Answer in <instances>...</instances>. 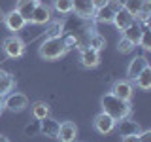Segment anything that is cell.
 Returning <instances> with one entry per match:
<instances>
[{
    "mask_svg": "<svg viewBox=\"0 0 151 142\" xmlns=\"http://www.w3.org/2000/svg\"><path fill=\"white\" fill-rule=\"evenodd\" d=\"M100 104H102V112L108 114L110 117H113L115 121L125 120V117H130V114H132L130 102L121 101L119 97H115V95H111V93L104 95V97L100 99Z\"/></svg>",
    "mask_w": 151,
    "mask_h": 142,
    "instance_id": "1",
    "label": "cell"
},
{
    "mask_svg": "<svg viewBox=\"0 0 151 142\" xmlns=\"http://www.w3.org/2000/svg\"><path fill=\"white\" fill-rule=\"evenodd\" d=\"M38 53H40V57L45 59V61H57V59H60V57H64L68 53V47H66L63 36L45 38V40L42 42Z\"/></svg>",
    "mask_w": 151,
    "mask_h": 142,
    "instance_id": "2",
    "label": "cell"
},
{
    "mask_svg": "<svg viewBox=\"0 0 151 142\" xmlns=\"http://www.w3.org/2000/svg\"><path fill=\"white\" fill-rule=\"evenodd\" d=\"M2 49L6 53V57H9V59H19V57L25 55V42L17 34H12L2 42Z\"/></svg>",
    "mask_w": 151,
    "mask_h": 142,
    "instance_id": "3",
    "label": "cell"
},
{
    "mask_svg": "<svg viewBox=\"0 0 151 142\" xmlns=\"http://www.w3.org/2000/svg\"><path fill=\"white\" fill-rule=\"evenodd\" d=\"M2 108H6L9 112H23L28 108V97L23 93H9L4 97Z\"/></svg>",
    "mask_w": 151,
    "mask_h": 142,
    "instance_id": "4",
    "label": "cell"
},
{
    "mask_svg": "<svg viewBox=\"0 0 151 142\" xmlns=\"http://www.w3.org/2000/svg\"><path fill=\"white\" fill-rule=\"evenodd\" d=\"M110 93L115 95V97H119L121 101L130 102L132 95H134V87H132V83L127 82V80H117V82L111 85V91Z\"/></svg>",
    "mask_w": 151,
    "mask_h": 142,
    "instance_id": "5",
    "label": "cell"
},
{
    "mask_svg": "<svg viewBox=\"0 0 151 142\" xmlns=\"http://www.w3.org/2000/svg\"><path fill=\"white\" fill-rule=\"evenodd\" d=\"M4 25L8 27V30H12L13 34H17L19 30H23V28H25L27 19L23 17L17 9H12V12L6 13V17H4Z\"/></svg>",
    "mask_w": 151,
    "mask_h": 142,
    "instance_id": "6",
    "label": "cell"
},
{
    "mask_svg": "<svg viewBox=\"0 0 151 142\" xmlns=\"http://www.w3.org/2000/svg\"><path fill=\"white\" fill-rule=\"evenodd\" d=\"M115 120L113 117H110L108 114H104L100 112L98 116H94V120H93V127L96 129L100 135H108V133H111L113 129H115Z\"/></svg>",
    "mask_w": 151,
    "mask_h": 142,
    "instance_id": "7",
    "label": "cell"
},
{
    "mask_svg": "<svg viewBox=\"0 0 151 142\" xmlns=\"http://www.w3.org/2000/svg\"><path fill=\"white\" fill-rule=\"evenodd\" d=\"M115 129L119 131L121 136H138L142 127L138 125V121L130 120V117H125V120H119L115 123Z\"/></svg>",
    "mask_w": 151,
    "mask_h": 142,
    "instance_id": "8",
    "label": "cell"
},
{
    "mask_svg": "<svg viewBox=\"0 0 151 142\" xmlns=\"http://www.w3.org/2000/svg\"><path fill=\"white\" fill-rule=\"evenodd\" d=\"M79 63L85 68H94L100 63V51L93 49V47H81V53H79Z\"/></svg>",
    "mask_w": 151,
    "mask_h": 142,
    "instance_id": "9",
    "label": "cell"
},
{
    "mask_svg": "<svg viewBox=\"0 0 151 142\" xmlns=\"http://www.w3.org/2000/svg\"><path fill=\"white\" fill-rule=\"evenodd\" d=\"M30 21L34 23V25H45V23H49L51 21V8L44 2H36Z\"/></svg>",
    "mask_w": 151,
    "mask_h": 142,
    "instance_id": "10",
    "label": "cell"
},
{
    "mask_svg": "<svg viewBox=\"0 0 151 142\" xmlns=\"http://www.w3.org/2000/svg\"><path fill=\"white\" fill-rule=\"evenodd\" d=\"M78 136V125L74 121H63L59 125V133H57V138L60 142H74Z\"/></svg>",
    "mask_w": 151,
    "mask_h": 142,
    "instance_id": "11",
    "label": "cell"
},
{
    "mask_svg": "<svg viewBox=\"0 0 151 142\" xmlns=\"http://www.w3.org/2000/svg\"><path fill=\"white\" fill-rule=\"evenodd\" d=\"M136 19H134V15H130L129 12H127L125 8H115V13H113V25H115L119 30H125V28H129L132 23H134Z\"/></svg>",
    "mask_w": 151,
    "mask_h": 142,
    "instance_id": "12",
    "label": "cell"
},
{
    "mask_svg": "<svg viewBox=\"0 0 151 142\" xmlns=\"http://www.w3.org/2000/svg\"><path fill=\"white\" fill-rule=\"evenodd\" d=\"M72 12H76V15L81 19H91L94 13L93 0H72Z\"/></svg>",
    "mask_w": 151,
    "mask_h": 142,
    "instance_id": "13",
    "label": "cell"
},
{
    "mask_svg": "<svg viewBox=\"0 0 151 142\" xmlns=\"http://www.w3.org/2000/svg\"><path fill=\"white\" fill-rule=\"evenodd\" d=\"M147 66H149V63H147V59H145V57H142V55L140 57H134V59L129 63V68H127V76H129V80L134 82V80L140 76L142 70H145Z\"/></svg>",
    "mask_w": 151,
    "mask_h": 142,
    "instance_id": "14",
    "label": "cell"
},
{
    "mask_svg": "<svg viewBox=\"0 0 151 142\" xmlns=\"http://www.w3.org/2000/svg\"><path fill=\"white\" fill-rule=\"evenodd\" d=\"M59 125L60 123L53 120V117H44V120H40V133L44 136H51V138H57V133H59Z\"/></svg>",
    "mask_w": 151,
    "mask_h": 142,
    "instance_id": "15",
    "label": "cell"
},
{
    "mask_svg": "<svg viewBox=\"0 0 151 142\" xmlns=\"http://www.w3.org/2000/svg\"><path fill=\"white\" fill-rule=\"evenodd\" d=\"M15 89V78L9 72L0 68V97H6Z\"/></svg>",
    "mask_w": 151,
    "mask_h": 142,
    "instance_id": "16",
    "label": "cell"
},
{
    "mask_svg": "<svg viewBox=\"0 0 151 142\" xmlns=\"http://www.w3.org/2000/svg\"><path fill=\"white\" fill-rule=\"evenodd\" d=\"M113 13H115V8H113L111 4H106V6L94 9L93 19L96 23H111L113 21Z\"/></svg>",
    "mask_w": 151,
    "mask_h": 142,
    "instance_id": "17",
    "label": "cell"
},
{
    "mask_svg": "<svg viewBox=\"0 0 151 142\" xmlns=\"http://www.w3.org/2000/svg\"><path fill=\"white\" fill-rule=\"evenodd\" d=\"M142 30H144V27L138 25V23L134 21L129 28L123 30V38H127L132 46H138V42H140V38H142Z\"/></svg>",
    "mask_w": 151,
    "mask_h": 142,
    "instance_id": "18",
    "label": "cell"
},
{
    "mask_svg": "<svg viewBox=\"0 0 151 142\" xmlns=\"http://www.w3.org/2000/svg\"><path fill=\"white\" fill-rule=\"evenodd\" d=\"M30 112H32V117L40 121V120H44V117L49 116V104L38 101V102H34V104L30 106Z\"/></svg>",
    "mask_w": 151,
    "mask_h": 142,
    "instance_id": "19",
    "label": "cell"
},
{
    "mask_svg": "<svg viewBox=\"0 0 151 142\" xmlns=\"http://www.w3.org/2000/svg\"><path fill=\"white\" fill-rule=\"evenodd\" d=\"M134 83H136V87L142 89V91H149L151 89V68L149 66L145 70H142L140 76L134 80Z\"/></svg>",
    "mask_w": 151,
    "mask_h": 142,
    "instance_id": "20",
    "label": "cell"
},
{
    "mask_svg": "<svg viewBox=\"0 0 151 142\" xmlns=\"http://www.w3.org/2000/svg\"><path fill=\"white\" fill-rule=\"evenodd\" d=\"M34 6H36V2H32V0H19L15 9L27 19V23H28V21H30V17H32V12H34Z\"/></svg>",
    "mask_w": 151,
    "mask_h": 142,
    "instance_id": "21",
    "label": "cell"
},
{
    "mask_svg": "<svg viewBox=\"0 0 151 142\" xmlns=\"http://www.w3.org/2000/svg\"><path fill=\"white\" fill-rule=\"evenodd\" d=\"M144 2H145V0H127V2H125V6H123V8H125L127 12L130 13V15H134V19H136V15L140 13L142 6H144Z\"/></svg>",
    "mask_w": 151,
    "mask_h": 142,
    "instance_id": "22",
    "label": "cell"
},
{
    "mask_svg": "<svg viewBox=\"0 0 151 142\" xmlns=\"http://www.w3.org/2000/svg\"><path fill=\"white\" fill-rule=\"evenodd\" d=\"M53 8L63 15L72 13V0H53Z\"/></svg>",
    "mask_w": 151,
    "mask_h": 142,
    "instance_id": "23",
    "label": "cell"
},
{
    "mask_svg": "<svg viewBox=\"0 0 151 142\" xmlns=\"http://www.w3.org/2000/svg\"><path fill=\"white\" fill-rule=\"evenodd\" d=\"M104 46H106V38H104V36H100V34H91V36H89V47L100 51Z\"/></svg>",
    "mask_w": 151,
    "mask_h": 142,
    "instance_id": "24",
    "label": "cell"
},
{
    "mask_svg": "<svg viewBox=\"0 0 151 142\" xmlns=\"http://www.w3.org/2000/svg\"><path fill=\"white\" fill-rule=\"evenodd\" d=\"M138 46H142V47H144L145 51H149V49H151V40H149V28H147V27H144V30H142V38H140Z\"/></svg>",
    "mask_w": 151,
    "mask_h": 142,
    "instance_id": "25",
    "label": "cell"
},
{
    "mask_svg": "<svg viewBox=\"0 0 151 142\" xmlns=\"http://www.w3.org/2000/svg\"><path fill=\"white\" fill-rule=\"evenodd\" d=\"M55 36H63V23L60 21L53 23L49 27V30H47V38H55Z\"/></svg>",
    "mask_w": 151,
    "mask_h": 142,
    "instance_id": "26",
    "label": "cell"
},
{
    "mask_svg": "<svg viewBox=\"0 0 151 142\" xmlns=\"http://www.w3.org/2000/svg\"><path fill=\"white\" fill-rule=\"evenodd\" d=\"M117 49H119L121 53H130V51L134 49V46H132L130 42L127 40V38H123V36H121V40L117 42Z\"/></svg>",
    "mask_w": 151,
    "mask_h": 142,
    "instance_id": "27",
    "label": "cell"
},
{
    "mask_svg": "<svg viewBox=\"0 0 151 142\" xmlns=\"http://www.w3.org/2000/svg\"><path fill=\"white\" fill-rule=\"evenodd\" d=\"M138 142H151V131H140L138 133Z\"/></svg>",
    "mask_w": 151,
    "mask_h": 142,
    "instance_id": "28",
    "label": "cell"
},
{
    "mask_svg": "<svg viewBox=\"0 0 151 142\" xmlns=\"http://www.w3.org/2000/svg\"><path fill=\"white\" fill-rule=\"evenodd\" d=\"M25 133H27V135H36V133H40V121H36V125L25 127Z\"/></svg>",
    "mask_w": 151,
    "mask_h": 142,
    "instance_id": "29",
    "label": "cell"
},
{
    "mask_svg": "<svg viewBox=\"0 0 151 142\" xmlns=\"http://www.w3.org/2000/svg\"><path fill=\"white\" fill-rule=\"evenodd\" d=\"M106 4H110V0H93L94 9H96V8H102V6H106Z\"/></svg>",
    "mask_w": 151,
    "mask_h": 142,
    "instance_id": "30",
    "label": "cell"
},
{
    "mask_svg": "<svg viewBox=\"0 0 151 142\" xmlns=\"http://www.w3.org/2000/svg\"><path fill=\"white\" fill-rule=\"evenodd\" d=\"M125 2L127 0H110V4H115L117 8H121V6H125Z\"/></svg>",
    "mask_w": 151,
    "mask_h": 142,
    "instance_id": "31",
    "label": "cell"
},
{
    "mask_svg": "<svg viewBox=\"0 0 151 142\" xmlns=\"http://www.w3.org/2000/svg\"><path fill=\"white\" fill-rule=\"evenodd\" d=\"M123 142H138V136H123Z\"/></svg>",
    "mask_w": 151,
    "mask_h": 142,
    "instance_id": "32",
    "label": "cell"
},
{
    "mask_svg": "<svg viewBox=\"0 0 151 142\" xmlns=\"http://www.w3.org/2000/svg\"><path fill=\"white\" fill-rule=\"evenodd\" d=\"M0 142H9V140L6 138V136H2V135H0Z\"/></svg>",
    "mask_w": 151,
    "mask_h": 142,
    "instance_id": "33",
    "label": "cell"
},
{
    "mask_svg": "<svg viewBox=\"0 0 151 142\" xmlns=\"http://www.w3.org/2000/svg\"><path fill=\"white\" fill-rule=\"evenodd\" d=\"M2 102H4V97H0V108H2Z\"/></svg>",
    "mask_w": 151,
    "mask_h": 142,
    "instance_id": "34",
    "label": "cell"
},
{
    "mask_svg": "<svg viewBox=\"0 0 151 142\" xmlns=\"http://www.w3.org/2000/svg\"><path fill=\"white\" fill-rule=\"evenodd\" d=\"M32 2H40V0H32Z\"/></svg>",
    "mask_w": 151,
    "mask_h": 142,
    "instance_id": "35",
    "label": "cell"
},
{
    "mask_svg": "<svg viewBox=\"0 0 151 142\" xmlns=\"http://www.w3.org/2000/svg\"><path fill=\"white\" fill-rule=\"evenodd\" d=\"M0 116H2V108H0Z\"/></svg>",
    "mask_w": 151,
    "mask_h": 142,
    "instance_id": "36",
    "label": "cell"
},
{
    "mask_svg": "<svg viewBox=\"0 0 151 142\" xmlns=\"http://www.w3.org/2000/svg\"><path fill=\"white\" fill-rule=\"evenodd\" d=\"M74 142H76V140H74Z\"/></svg>",
    "mask_w": 151,
    "mask_h": 142,
    "instance_id": "37",
    "label": "cell"
}]
</instances>
